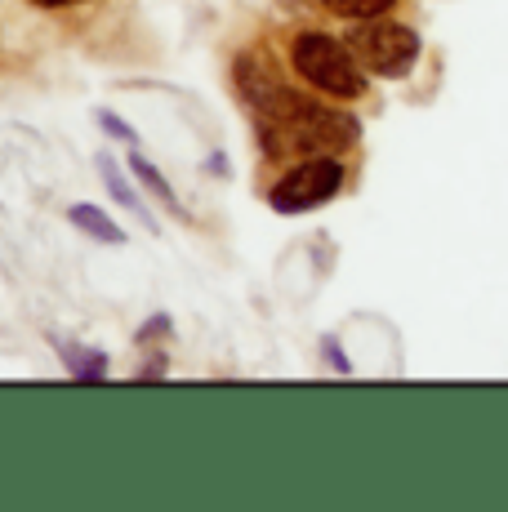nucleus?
<instances>
[{
    "mask_svg": "<svg viewBox=\"0 0 508 512\" xmlns=\"http://www.w3.org/2000/svg\"><path fill=\"white\" fill-rule=\"evenodd\" d=\"M237 90L254 112V130L268 152V161H299V156H335L357 143V121L335 107L317 103V98L290 90L268 58L241 54L237 67Z\"/></svg>",
    "mask_w": 508,
    "mask_h": 512,
    "instance_id": "f257e3e1",
    "label": "nucleus"
},
{
    "mask_svg": "<svg viewBox=\"0 0 508 512\" xmlns=\"http://www.w3.org/2000/svg\"><path fill=\"white\" fill-rule=\"evenodd\" d=\"M290 67L299 72V81L335 103H357L366 94V67L357 63L348 41H335L326 32H299L290 41Z\"/></svg>",
    "mask_w": 508,
    "mask_h": 512,
    "instance_id": "f03ea898",
    "label": "nucleus"
},
{
    "mask_svg": "<svg viewBox=\"0 0 508 512\" xmlns=\"http://www.w3.org/2000/svg\"><path fill=\"white\" fill-rule=\"evenodd\" d=\"M348 49L357 63L375 76H406L419 58V36L406 23H384V18H366L361 27L348 32Z\"/></svg>",
    "mask_w": 508,
    "mask_h": 512,
    "instance_id": "7ed1b4c3",
    "label": "nucleus"
},
{
    "mask_svg": "<svg viewBox=\"0 0 508 512\" xmlns=\"http://www.w3.org/2000/svg\"><path fill=\"white\" fill-rule=\"evenodd\" d=\"M339 187H344V165L335 156H308V161H299L295 170L272 183L268 205L277 214H308L317 205L335 201Z\"/></svg>",
    "mask_w": 508,
    "mask_h": 512,
    "instance_id": "20e7f679",
    "label": "nucleus"
},
{
    "mask_svg": "<svg viewBox=\"0 0 508 512\" xmlns=\"http://www.w3.org/2000/svg\"><path fill=\"white\" fill-rule=\"evenodd\" d=\"M130 170H134V179H139V183H143V187H148V192L156 196V201H161V205H170L174 214H183V219H188V210H183V201H179V196H174V187L165 183V174L156 170V165L148 161V156H143V152H134V156H130Z\"/></svg>",
    "mask_w": 508,
    "mask_h": 512,
    "instance_id": "39448f33",
    "label": "nucleus"
},
{
    "mask_svg": "<svg viewBox=\"0 0 508 512\" xmlns=\"http://www.w3.org/2000/svg\"><path fill=\"white\" fill-rule=\"evenodd\" d=\"M67 223H76V228H81L85 236H94V241H107V245L125 241V232L116 228L103 210H94V205H72V210H67Z\"/></svg>",
    "mask_w": 508,
    "mask_h": 512,
    "instance_id": "423d86ee",
    "label": "nucleus"
},
{
    "mask_svg": "<svg viewBox=\"0 0 508 512\" xmlns=\"http://www.w3.org/2000/svg\"><path fill=\"white\" fill-rule=\"evenodd\" d=\"M58 357H63L67 370H72V379H81V383L107 379V357L103 352H85V348H72V343H58Z\"/></svg>",
    "mask_w": 508,
    "mask_h": 512,
    "instance_id": "0eeeda50",
    "label": "nucleus"
},
{
    "mask_svg": "<svg viewBox=\"0 0 508 512\" xmlns=\"http://www.w3.org/2000/svg\"><path fill=\"white\" fill-rule=\"evenodd\" d=\"M397 0H321V9H330L335 18H348V23H366V18L388 14Z\"/></svg>",
    "mask_w": 508,
    "mask_h": 512,
    "instance_id": "6e6552de",
    "label": "nucleus"
},
{
    "mask_svg": "<svg viewBox=\"0 0 508 512\" xmlns=\"http://www.w3.org/2000/svg\"><path fill=\"white\" fill-rule=\"evenodd\" d=\"M99 174H103V179H107V187H112V196H116V201H121V205H130V210H134V214H143V223H148V228H156V223H152V214H148V210H143V201H139V196H134V192H130V183H125V179H121V170H116V165H112V161H107V156H103V161H99Z\"/></svg>",
    "mask_w": 508,
    "mask_h": 512,
    "instance_id": "1a4fd4ad",
    "label": "nucleus"
},
{
    "mask_svg": "<svg viewBox=\"0 0 508 512\" xmlns=\"http://www.w3.org/2000/svg\"><path fill=\"white\" fill-rule=\"evenodd\" d=\"M99 125H103L107 134H112V139L134 143V130H125V125H121V116H116V112H99Z\"/></svg>",
    "mask_w": 508,
    "mask_h": 512,
    "instance_id": "9d476101",
    "label": "nucleus"
},
{
    "mask_svg": "<svg viewBox=\"0 0 508 512\" xmlns=\"http://www.w3.org/2000/svg\"><path fill=\"white\" fill-rule=\"evenodd\" d=\"M32 5H41V9H67V5H85V0H32Z\"/></svg>",
    "mask_w": 508,
    "mask_h": 512,
    "instance_id": "9b49d317",
    "label": "nucleus"
}]
</instances>
